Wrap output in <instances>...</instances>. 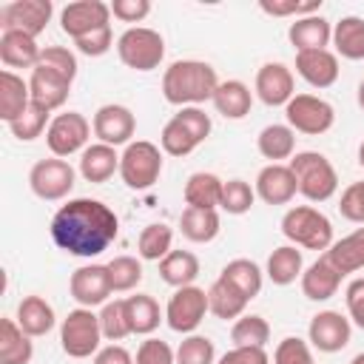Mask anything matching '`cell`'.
Masks as SVG:
<instances>
[{"label": "cell", "mask_w": 364, "mask_h": 364, "mask_svg": "<svg viewBox=\"0 0 364 364\" xmlns=\"http://www.w3.org/2000/svg\"><path fill=\"white\" fill-rule=\"evenodd\" d=\"M48 230H51L54 245L63 253L91 259L114 245L119 233V219L105 202L91 199V196H77L60 205Z\"/></svg>", "instance_id": "obj_1"}, {"label": "cell", "mask_w": 364, "mask_h": 364, "mask_svg": "<svg viewBox=\"0 0 364 364\" xmlns=\"http://www.w3.org/2000/svg\"><path fill=\"white\" fill-rule=\"evenodd\" d=\"M219 88L216 68L205 60H176L162 74V97L171 105L188 108L213 100Z\"/></svg>", "instance_id": "obj_2"}, {"label": "cell", "mask_w": 364, "mask_h": 364, "mask_svg": "<svg viewBox=\"0 0 364 364\" xmlns=\"http://www.w3.org/2000/svg\"><path fill=\"white\" fill-rule=\"evenodd\" d=\"M210 128H213L210 117L199 105H188V108H179L165 122L159 134V145L168 156H188L210 136Z\"/></svg>", "instance_id": "obj_3"}, {"label": "cell", "mask_w": 364, "mask_h": 364, "mask_svg": "<svg viewBox=\"0 0 364 364\" xmlns=\"http://www.w3.org/2000/svg\"><path fill=\"white\" fill-rule=\"evenodd\" d=\"M287 165H290V171L296 176L299 193L307 202H327V199L336 196L338 173H336L333 162L324 154H318V151H299V154H293V159Z\"/></svg>", "instance_id": "obj_4"}, {"label": "cell", "mask_w": 364, "mask_h": 364, "mask_svg": "<svg viewBox=\"0 0 364 364\" xmlns=\"http://www.w3.org/2000/svg\"><path fill=\"white\" fill-rule=\"evenodd\" d=\"M282 233L290 245L304 250H327L333 239V222L313 205H296L282 216Z\"/></svg>", "instance_id": "obj_5"}, {"label": "cell", "mask_w": 364, "mask_h": 364, "mask_svg": "<svg viewBox=\"0 0 364 364\" xmlns=\"http://www.w3.org/2000/svg\"><path fill=\"white\" fill-rule=\"evenodd\" d=\"M117 57L131 71H154L165 60V40L148 26H131L117 37Z\"/></svg>", "instance_id": "obj_6"}, {"label": "cell", "mask_w": 364, "mask_h": 364, "mask_svg": "<svg viewBox=\"0 0 364 364\" xmlns=\"http://www.w3.org/2000/svg\"><path fill=\"white\" fill-rule=\"evenodd\" d=\"M102 327L91 307H77L60 321V347L68 358H88L100 353Z\"/></svg>", "instance_id": "obj_7"}, {"label": "cell", "mask_w": 364, "mask_h": 364, "mask_svg": "<svg viewBox=\"0 0 364 364\" xmlns=\"http://www.w3.org/2000/svg\"><path fill=\"white\" fill-rule=\"evenodd\" d=\"M162 173V151L148 139H134L119 154V176L131 191H148L159 182Z\"/></svg>", "instance_id": "obj_8"}, {"label": "cell", "mask_w": 364, "mask_h": 364, "mask_svg": "<svg viewBox=\"0 0 364 364\" xmlns=\"http://www.w3.org/2000/svg\"><path fill=\"white\" fill-rule=\"evenodd\" d=\"M74 182H77V171L65 159H60V156L40 159L28 171V188L43 202H60V199H65L74 191Z\"/></svg>", "instance_id": "obj_9"}, {"label": "cell", "mask_w": 364, "mask_h": 364, "mask_svg": "<svg viewBox=\"0 0 364 364\" xmlns=\"http://www.w3.org/2000/svg\"><path fill=\"white\" fill-rule=\"evenodd\" d=\"M91 122L80 114V111H65V114H57L46 131V145L54 156L65 159V156H74V154H82L88 148V139H91Z\"/></svg>", "instance_id": "obj_10"}, {"label": "cell", "mask_w": 364, "mask_h": 364, "mask_svg": "<svg viewBox=\"0 0 364 364\" xmlns=\"http://www.w3.org/2000/svg\"><path fill=\"white\" fill-rule=\"evenodd\" d=\"M284 117H287V125L299 134H307V136H318V134H327L336 122V111L327 100L316 97V94H296L287 105H284Z\"/></svg>", "instance_id": "obj_11"}, {"label": "cell", "mask_w": 364, "mask_h": 364, "mask_svg": "<svg viewBox=\"0 0 364 364\" xmlns=\"http://www.w3.org/2000/svg\"><path fill=\"white\" fill-rule=\"evenodd\" d=\"M205 313H210L208 310V290H202L196 284L176 287L173 296L165 304V321H168V327L173 333H182V336H191L205 321Z\"/></svg>", "instance_id": "obj_12"}, {"label": "cell", "mask_w": 364, "mask_h": 364, "mask_svg": "<svg viewBox=\"0 0 364 364\" xmlns=\"http://www.w3.org/2000/svg\"><path fill=\"white\" fill-rule=\"evenodd\" d=\"M51 14H54L51 0H11L0 9V26L3 31H23L28 37H37L46 31Z\"/></svg>", "instance_id": "obj_13"}, {"label": "cell", "mask_w": 364, "mask_h": 364, "mask_svg": "<svg viewBox=\"0 0 364 364\" xmlns=\"http://www.w3.org/2000/svg\"><path fill=\"white\" fill-rule=\"evenodd\" d=\"M350 336H353V321L338 310L316 313L307 327V341L318 353H341L350 344Z\"/></svg>", "instance_id": "obj_14"}, {"label": "cell", "mask_w": 364, "mask_h": 364, "mask_svg": "<svg viewBox=\"0 0 364 364\" xmlns=\"http://www.w3.org/2000/svg\"><path fill=\"white\" fill-rule=\"evenodd\" d=\"M91 128H94V136L111 148L117 145H131L134 139V131H136V117L128 105H119V102H108V105H100L94 119H91Z\"/></svg>", "instance_id": "obj_15"}, {"label": "cell", "mask_w": 364, "mask_h": 364, "mask_svg": "<svg viewBox=\"0 0 364 364\" xmlns=\"http://www.w3.org/2000/svg\"><path fill=\"white\" fill-rule=\"evenodd\" d=\"M68 293L80 307H100L111 299L114 287H111V276H108V264H82L71 273L68 279Z\"/></svg>", "instance_id": "obj_16"}, {"label": "cell", "mask_w": 364, "mask_h": 364, "mask_svg": "<svg viewBox=\"0 0 364 364\" xmlns=\"http://www.w3.org/2000/svg\"><path fill=\"white\" fill-rule=\"evenodd\" d=\"M108 20H111V3L102 0H74L60 11V28L71 40H80L102 26H111Z\"/></svg>", "instance_id": "obj_17"}, {"label": "cell", "mask_w": 364, "mask_h": 364, "mask_svg": "<svg viewBox=\"0 0 364 364\" xmlns=\"http://www.w3.org/2000/svg\"><path fill=\"white\" fill-rule=\"evenodd\" d=\"M296 80H293V71L284 65V63H264L259 71H256V82H253V91L256 97L276 108V105H287L293 97H296Z\"/></svg>", "instance_id": "obj_18"}, {"label": "cell", "mask_w": 364, "mask_h": 364, "mask_svg": "<svg viewBox=\"0 0 364 364\" xmlns=\"http://www.w3.org/2000/svg\"><path fill=\"white\" fill-rule=\"evenodd\" d=\"M71 82L65 74L48 68V65H37L28 77V88H31V102L46 108V111H57L65 105L68 94H71Z\"/></svg>", "instance_id": "obj_19"}, {"label": "cell", "mask_w": 364, "mask_h": 364, "mask_svg": "<svg viewBox=\"0 0 364 364\" xmlns=\"http://www.w3.org/2000/svg\"><path fill=\"white\" fill-rule=\"evenodd\" d=\"M296 193H299V185H296V176H293L290 165L273 162V165H264L259 171V176H256V196L264 205H290Z\"/></svg>", "instance_id": "obj_20"}, {"label": "cell", "mask_w": 364, "mask_h": 364, "mask_svg": "<svg viewBox=\"0 0 364 364\" xmlns=\"http://www.w3.org/2000/svg\"><path fill=\"white\" fill-rule=\"evenodd\" d=\"M338 54L330 48L296 51V74L313 88H330L338 80Z\"/></svg>", "instance_id": "obj_21"}, {"label": "cell", "mask_w": 364, "mask_h": 364, "mask_svg": "<svg viewBox=\"0 0 364 364\" xmlns=\"http://www.w3.org/2000/svg\"><path fill=\"white\" fill-rule=\"evenodd\" d=\"M287 40L296 51H316V48H327L333 43V26L330 20H324L321 14H307V17H296V23H290L287 28Z\"/></svg>", "instance_id": "obj_22"}, {"label": "cell", "mask_w": 364, "mask_h": 364, "mask_svg": "<svg viewBox=\"0 0 364 364\" xmlns=\"http://www.w3.org/2000/svg\"><path fill=\"white\" fill-rule=\"evenodd\" d=\"M43 48L37 46V37H28L23 31H3L0 34V63L11 68H37Z\"/></svg>", "instance_id": "obj_23"}, {"label": "cell", "mask_w": 364, "mask_h": 364, "mask_svg": "<svg viewBox=\"0 0 364 364\" xmlns=\"http://www.w3.org/2000/svg\"><path fill=\"white\" fill-rule=\"evenodd\" d=\"M341 273L327 262V256H318L304 273H301V293L310 299V301H327L338 293L341 287Z\"/></svg>", "instance_id": "obj_24"}, {"label": "cell", "mask_w": 364, "mask_h": 364, "mask_svg": "<svg viewBox=\"0 0 364 364\" xmlns=\"http://www.w3.org/2000/svg\"><path fill=\"white\" fill-rule=\"evenodd\" d=\"M28 105H31L28 80H23L20 74L3 68V71H0V119H3L6 125H11L17 117L26 114Z\"/></svg>", "instance_id": "obj_25"}, {"label": "cell", "mask_w": 364, "mask_h": 364, "mask_svg": "<svg viewBox=\"0 0 364 364\" xmlns=\"http://www.w3.org/2000/svg\"><path fill=\"white\" fill-rule=\"evenodd\" d=\"M114 173H119V154H117V148H111L105 142H94V145H88L80 154V176L85 182L102 185Z\"/></svg>", "instance_id": "obj_26"}, {"label": "cell", "mask_w": 364, "mask_h": 364, "mask_svg": "<svg viewBox=\"0 0 364 364\" xmlns=\"http://www.w3.org/2000/svg\"><path fill=\"white\" fill-rule=\"evenodd\" d=\"M14 321L23 327V333H28L31 338H40V336H46V333L54 330L57 316H54V307L43 296L31 293V296H23V301L17 304Z\"/></svg>", "instance_id": "obj_27"}, {"label": "cell", "mask_w": 364, "mask_h": 364, "mask_svg": "<svg viewBox=\"0 0 364 364\" xmlns=\"http://www.w3.org/2000/svg\"><path fill=\"white\" fill-rule=\"evenodd\" d=\"M327 262L341 273V276H350V273H358L364 270V228H355L353 233L336 239L327 250H324Z\"/></svg>", "instance_id": "obj_28"}, {"label": "cell", "mask_w": 364, "mask_h": 364, "mask_svg": "<svg viewBox=\"0 0 364 364\" xmlns=\"http://www.w3.org/2000/svg\"><path fill=\"white\" fill-rule=\"evenodd\" d=\"M210 102H213L216 114H222L225 119H245L253 105V91L242 80H225V82H219Z\"/></svg>", "instance_id": "obj_29"}, {"label": "cell", "mask_w": 364, "mask_h": 364, "mask_svg": "<svg viewBox=\"0 0 364 364\" xmlns=\"http://www.w3.org/2000/svg\"><path fill=\"white\" fill-rule=\"evenodd\" d=\"M222 188H225V179H219L216 173L210 171H196L188 176L185 182V202L188 208H208V210H216L219 202H222Z\"/></svg>", "instance_id": "obj_30"}, {"label": "cell", "mask_w": 364, "mask_h": 364, "mask_svg": "<svg viewBox=\"0 0 364 364\" xmlns=\"http://www.w3.org/2000/svg\"><path fill=\"white\" fill-rule=\"evenodd\" d=\"M34 344L31 336L23 333V327L14 318L0 321V364H31Z\"/></svg>", "instance_id": "obj_31"}, {"label": "cell", "mask_w": 364, "mask_h": 364, "mask_svg": "<svg viewBox=\"0 0 364 364\" xmlns=\"http://www.w3.org/2000/svg\"><path fill=\"white\" fill-rule=\"evenodd\" d=\"M304 273V259H301V250L296 245H282L276 247L270 256H267V267H264V276L279 284V287H287L293 284L296 279H301Z\"/></svg>", "instance_id": "obj_32"}, {"label": "cell", "mask_w": 364, "mask_h": 364, "mask_svg": "<svg viewBox=\"0 0 364 364\" xmlns=\"http://www.w3.org/2000/svg\"><path fill=\"white\" fill-rule=\"evenodd\" d=\"M125 316H128L131 336H151V333L159 327V321L165 318V313L159 310L156 299L148 296V293L128 296V299H125Z\"/></svg>", "instance_id": "obj_33"}, {"label": "cell", "mask_w": 364, "mask_h": 364, "mask_svg": "<svg viewBox=\"0 0 364 364\" xmlns=\"http://www.w3.org/2000/svg\"><path fill=\"white\" fill-rule=\"evenodd\" d=\"M256 148H259V154L264 159H270V165L282 162V159H293V154H296V131L290 125H279V122L264 125L259 131V136H256Z\"/></svg>", "instance_id": "obj_34"}, {"label": "cell", "mask_w": 364, "mask_h": 364, "mask_svg": "<svg viewBox=\"0 0 364 364\" xmlns=\"http://www.w3.org/2000/svg\"><path fill=\"white\" fill-rule=\"evenodd\" d=\"M219 279H225L228 284H233L247 301H253V299L262 293V284H264L262 267H259L256 262H250V259H233V262H228V264L222 267Z\"/></svg>", "instance_id": "obj_35"}, {"label": "cell", "mask_w": 364, "mask_h": 364, "mask_svg": "<svg viewBox=\"0 0 364 364\" xmlns=\"http://www.w3.org/2000/svg\"><path fill=\"white\" fill-rule=\"evenodd\" d=\"M336 54L344 60H364V17L347 14L333 26Z\"/></svg>", "instance_id": "obj_36"}, {"label": "cell", "mask_w": 364, "mask_h": 364, "mask_svg": "<svg viewBox=\"0 0 364 364\" xmlns=\"http://www.w3.org/2000/svg\"><path fill=\"white\" fill-rule=\"evenodd\" d=\"M179 230L188 242L205 245L219 236V213L208 208H185L179 216Z\"/></svg>", "instance_id": "obj_37"}, {"label": "cell", "mask_w": 364, "mask_h": 364, "mask_svg": "<svg viewBox=\"0 0 364 364\" xmlns=\"http://www.w3.org/2000/svg\"><path fill=\"white\" fill-rule=\"evenodd\" d=\"M159 276L171 287H188V284H193L196 276H199V259H196V253H191V250H171L159 262Z\"/></svg>", "instance_id": "obj_38"}, {"label": "cell", "mask_w": 364, "mask_h": 364, "mask_svg": "<svg viewBox=\"0 0 364 364\" xmlns=\"http://www.w3.org/2000/svg\"><path fill=\"white\" fill-rule=\"evenodd\" d=\"M245 307H247V299L233 284H228L225 279H216L208 287V310L216 318H222V321L239 318V316H245Z\"/></svg>", "instance_id": "obj_39"}, {"label": "cell", "mask_w": 364, "mask_h": 364, "mask_svg": "<svg viewBox=\"0 0 364 364\" xmlns=\"http://www.w3.org/2000/svg\"><path fill=\"white\" fill-rule=\"evenodd\" d=\"M136 250H139V259L145 262H162L173 250V230L165 222L145 225L136 239Z\"/></svg>", "instance_id": "obj_40"}, {"label": "cell", "mask_w": 364, "mask_h": 364, "mask_svg": "<svg viewBox=\"0 0 364 364\" xmlns=\"http://www.w3.org/2000/svg\"><path fill=\"white\" fill-rule=\"evenodd\" d=\"M230 341H233V347H267L270 324L262 316H256V313H245V316H239L233 321Z\"/></svg>", "instance_id": "obj_41"}, {"label": "cell", "mask_w": 364, "mask_h": 364, "mask_svg": "<svg viewBox=\"0 0 364 364\" xmlns=\"http://www.w3.org/2000/svg\"><path fill=\"white\" fill-rule=\"evenodd\" d=\"M51 111H46V108H40V105H28L26 108V114L23 117H17L11 125H9V131H11V136L14 139H20V142H31V139H37V136H43V131H48V125H51Z\"/></svg>", "instance_id": "obj_42"}, {"label": "cell", "mask_w": 364, "mask_h": 364, "mask_svg": "<svg viewBox=\"0 0 364 364\" xmlns=\"http://www.w3.org/2000/svg\"><path fill=\"white\" fill-rule=\"evenodd\" d=\"M253 202H256V188H250V182H245V179H228L225 182L222 202H219V208L225 213L242 216V213H247L253 208Z\"/></svg>", "instance_id": "obj_43"}, {"label": "cell", "mask_w": 364, "mask_h": 364, "mask_svg": "<svg viewBox=\"0 0 364 364\" xmlns=\"http://www.w3.org/2000/svg\"><path fill=\"white\" fill-rule=\"evenodd\" d=\"M108 276L114 293H128L142 282V262L134 256H114L108 262Z\"/></svg>", "instance_id": "obj_44"}, {"label": "cell", "mask_w": 364, "mask_h": 364, "mask_svg": "<svg viewBox=\"0 0 364 364\" xmlns=\"http://www.w3.org/2000/svg\"><path fill=\"white\" fill-rule=\"evenodd\" d=\"M100 327H102V338H108V341H122L125 336H131L128 316H125V299H114V301L102 304Z\"/></svg>", "instance_id": "obj_45"}, {"label": "cell", "mask_w": 364, "mask_h": 364, "mask_svg": "<svg viewBox=\"0 0 364 364\" xmlns=\"http://www.w3.org/2000/svg\"><path fill=\"white\" fill-rule=\"evenodd\" d=\"M176 364H216V347L208 336H185L176 347Z\"/></svg>", "instance_id": "obj_46"}, {"label": "cell", "mask_w": 364, "mask_h": 364, "mask_svg": "<svg viewBox=\"0 0 364 364\" xmlns=\"http://www.w3.org/2000/svg\"><path fill=\"white\" fill-rule=\"evenodd\" d=\"M273 364H316L313 361V350L304 338L299 336H287L276 344L273 350Z\"/></svg>", "instance_id": "obj_47"}, {"label": "cell", "mask_w": 364, "mask_h": 364, "mask_svg": "<svg viewBox=\"0 0 364 364\" xmlns=\"http://www.w3.org/2000/svg\"><path fill=\"white\" fill-rule=\"evenodd\" d=\"M338 213H341L347 222L364 225V179H361V182H350V185L341 191Z\"/></svg>", "instance_id": "obj_48"}, {"label": "cell", "mask_w": 364, "mask_h": 364, "mask_svg": "<svg viewBox=\"0 0 364 364\" xmlns=\"http://www.w3.org/2000/svg\"><path fill=\"white\" fill-rule=\"evenodd\" d=\"M134 364H176V350H171V344L162 338H145L136 347Z\"/></svg>", "instance_id": "obj_49"}, {"label": "cell", "mask_w": 364, "mask_h": 364, "mask_svg": "<svg viewBox=\"0 0 364 364\" xmlns=\"http://www.w3.org/2000/svg\"><path fill=\"white\" fill-rule=\"evenodd\" d=\"M37 65H48V68L65 74L68 80H74V77H77V68H80V65H77V57H74L65 46H46Z\"/></svg>", "instance_id": "obj_50"}, {"label": "cell", "mask_w": 364, "mask_h": 364, "mask_svg": "<svg viewBox=\"0 0 364 364\" xmlns=\"http://www.w3.org/2000/svg\"><path fill=\"white\" fill-rule=\"evenodd\" d=\"M74 46H77V51L85 54V57H102V54H108V48L114 46L111 26H102V28H97V31H91V34L74 40Z\"/></svg>", "instance_id": "obj_51"}, {"label": "cell", "mask_w": 364, "mask_h": 364, "mask_svg": "<svg viewBox=\"0 0 364 364\" xmlns=\"http://www.w3.org/2000/svg\"><path fill=\"white\" fill-rule=\"evenodd\" d=\"M259 9L264 11V14H273V17H290V14H301V17H307V14H316L318 9H321V0H313V3H296V0H262L259 3Z\"/></svg>", "instance_id": "obj_52"}, {"label": "cell", "mask_w": 364, "mask_h": 364, "mask_svg": "<svg viewBox=\"0 0 364 364\" xmlns=\"http://www.w3.org/2000/svg\"><path fill=\"white\" fill-rule=\"evenodd\" d=\"M344 301H347V318L364 330V279H353L344 290Z\"/></svg>", "instance_id": "obj_53"}, {"label": "cell", "mask_w": 364, "mask_h": 364, "mask_svg": "<svg viewBox=\"0 0 364 364\" xmlns=\"http://www.w3.org/2000/svg\"><path fill=\"white\" fill-rule=\"evenodd\" d=\"M111 14L122 23H142L151 14V3L148 0H114Z\"/></svg>", "instance_id": "obj_54"}, {"label": "cell", "mask_w": 364, "mask_h": 364, "mask_svg": "<svg viewBox=\"0 0 364 364\" xmlns=\"http://www.w3.org/2000/svg\"><path fill=\"white\" fill-rule=\"evenodd\" d=\"M216 364H270V355L264 347H233Z\"/></svg>", "instance_id": "obj_55"}, {"label": "cell", "mask_w": 364, "mask_h": 364, "mask_svg": "<svg viewBox=\"0 0 364 364\" xmlns=\"http://www.w3.org/2000/svg\"><path fill=\"white\" fill-rule=\"evenodd\" d=\"M94 364H134V355L122 344H108L94 355Z\"/></svg>", "instance_id": "obj_56"}, {"label": "cell", "mask_w": 364, "mask_h": 364, "mask_svg": "<svg viewBox=\"0 0 364 364\" xmlns=\"http://www.w3.org/2000/svg\"><path fill=\"white\" fill-rule=\"evenodd\" d=\"M355 100H358V108L364 111V80L358 82V91H355Z\"/></svg>", "instance_id": "obj_57"}, {"label": "cell", "mask_w": 364, "mask_h": 364, "mask_svg": "<svg viewBox=\"0 0 364 364\" xmlns=\"http://www.w3.org/2000/svg\"><path fill=\"white\" fill-rule=\"evenodd\" d=\"M358 165H361V168H364V142H361V145H358Z\"/></svg>", "instance_id": "obj_58"}, {"label": "cell", "mask_w": 364, "mask_h": 364, "mask_svg": "<svg viewBox=\"0 0 364 364\" xmlns=\"http://www.w3.org/2000/svg\"><path fill=\"white\" fill-rule=\"evenodd\" d=\"M350 364H364V353H358V355H355V358H353Z\"/></svg>", "instance_id": "obj_59"}]
</instances>
